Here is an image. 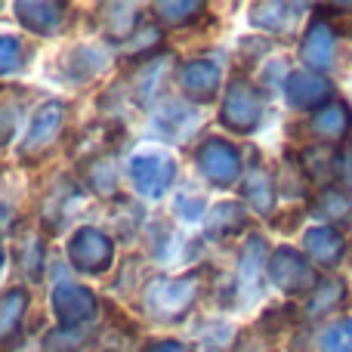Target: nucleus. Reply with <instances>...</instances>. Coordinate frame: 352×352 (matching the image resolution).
I'll list each match as a JSON object with an SVG mask.
<instances>
[{"mask_svg":"<svg viewBox=\"0 0 352 352\" xmlns=\"http://www.w3.org/2000/svg\"><path fill=\"white\" fill-rule=\"evenodd\" d=\"M62 124H65V102H59V99L43 102L28 124V133H25L22 146H19V158L22 161L41 158V155L53 146L56 136L62 133Z\"/></svg>","mask_w":352,"mask_h":352,"instance_id":"obj_6","label":"nucleus"},{"mask_svg":"<svg viewBox=\"0 0 352 352\" xmlns=\"http://www.w3.org/2000/svg\"><path fill=\"white\" fill-rule=\"evenodd\" d=\"M43 256H47V244H43L41 235H22V244H19V260H22V269L31 281L43 278Z\"/></svg>","mask_w":352,"mask_h":352,"instance_id":"obj_24","label":"nucleus"},{"mask_svg":"<svg viewBox=\"0 0 352 352\" xmlns=\"http://www.w3.org/2000/svg\"><path fill=\"white\" fill-rule=\"evenodd\" d=\"M223 72L213 59H192L179 68V87L192 102H213L219 93Z\"/></svg>","mask_w":352,"mask_h":352,"instance_id":"obj_10","label":"nucleus"},{"mask_svg":"<svg viewBox=\"0 0 352 352\" xmlns=\"http://www.w3.org/2000/svg\"><path fill=\"white\" fill-rule=\"evenodd\" d=\"M105 65H109V53H105L102 47H93V43L72 47L65 53V78L68 80H87L102 72Z\"/></svg>","mask_w":352,"mask_h":352,"instance_id":"obj_17","label":"nucleus"},{"mask_svg":"<svg viewBox=\"0 0 352 352\" xmlns=\"http://www.w3.org/2000/svg\"><path fill=\"white\" fill-rule=\"evenodd\" d=\"M343 124H346V111L343 109H331V111H322L318 118H312V127H316L322 136H334L337 127L343 130Z\"/></svg>","mask_w":352,"mask_h":352,"instance_id":"obj_32","label":"nucleus"},{"mask_svg":"<svg viewBox=\"0 0 352 352\" xmlns=\"http://www.w3.org/2000/svg\"><path fill=\"white\" fill-rule=\"evenodd\" d=\"M173 213H179L182 219H198L201 213H204V195L179 192L173 201Z\"/></svg>","mask_w":352,"mask_h":352,"instance_id":"obj_30","label":"nucleus"},{"mask_svg":"<svg viewBox=\"0 0 352 352\" xmlns=\"http://www.w3.org/2000/svg\"><path fill=\"white\" fill-rule=\"evenodd\" d=\"M25 312H28V291L25 287H10L0 294V343L19 334Z\"/></svg>","mask_w":352,"mask_h":352,"instance_id":"obj_19","label":"nucleus"},{"mask_svg":"<svg viewBox=\"0 0 352 352\" xmlns=\"http://www.w3.org/2000/svg\"><path fill=\"white\" fill-rule=\"evenodd\" d=\"M19 59H22V43H19V37L0 34V74L12 72V68L19 65Z\"/></svg>","mask_w":352,"mask_h":352,"instance_id":"obj_31","label":"nucleus"},{"mask_svg":"<svg viewBox=\"0 0 352 352\" xmlns=\"http://www.w3.org/2000/svg\"><path fill=\"white\" fill-rule=\"evenodd\" d=\"M254 16H250V22L254 25H260V28H269V31H278V28H287V25L294 22V19H281L278 12H285V6H278V3H266V6H254Z\"/></svg>","mask_w":352,"mask_h":352,"instance_id":"obj_29","label":"nucleus"},{"mask_svg":"<svg viewBox=\"0 0 352 352\" xmlns=\"http://www.w3.org/2000/svg\"><path fill=\"white\" fill-rule=\"evenodd\" d=\"M198 297H201L198 275H179V278L158 275V278H152L142 287V306L158 322H179Z\"/></svg>","mask_w":352,"mask_h":352,"instance_id":"obj_1","label":"nucleus"},{"mask_svg":"<svg viewBox=\"0 0 352 352\" xmlns=\"http://www.w3.org/2000/svg\"><path fill=\"white\" fill-rule=\"evenodd\" d=\"M263 256H266L263 241H248V248H244V254H241V272H238V297H244V291H248L250 297L256 294Z\"/></svg>","mask_w":352,"mask_h":352,"instance_id":"obj_21","label":"nucleus"},{"mask_svg":"<svg viewBox=\"0 0 352 352\" xmlns=\"http://www.w3.org/2000/svg\"><path fill=\"white\" fill-rule=\"evenodd\" d=\"M87 346V337L78 328H59L43 337V352H80Z\"/></svg>","mask_w":352,"mask_h":352,"instance_id":"obj_27","label":"nucleus"},{"mask_svg":"<svg viewBox=\"0 0 352 352\" xmlns=\"http://www.w3.org/2000/svg\"><path fill=\"white\" fill-rule=\"evenodd\" d=\"M80 173H84V182H87V188H90L93 195H102V198L118 195V186H121V170H118V161L111 158V155L80 164Z\"/></svg>","mask_w":352,"mask_h":352,"instance_id":"obj_18","label":"nucleus"},{"mask_svg":"<svg viewBox=\"0 0 352 352\" xmlns=\"http://www.w3.org/2000/svg\"><path fill=\"white\" fill-rule=\"evenodd\" d=\"M99 12H102V16H99V22H102V31L115 43H127L130 37L140 31V22H142L140 12L142 10L136 3H105Z\"/></svg>","mask_w":352,"mask_h":352,"instance_id":"obj_14","label":"nucleus"},{"mask_svg":"<svg viewBox=\"0 0 352 352\" xmlns=\"http://www.w3.org/2000/svg\"><path fill=\"white\" fill-rule=\"evenodd\" d=\"M198 161V170L213 182V186H232V182L241 179V152H238L232 142L210 136L198 146L195 152Z\"/></svg>","mask_w":352,"mask_h":352,"instance_id":"obj_5","label":"nucleus"},{"mask_svg":"<svg viewBox=\"0 0 352 352\" xmlns=\"http://www.w3.org/2000/svg\"><path fill=\"white\" fill-rule=\"evenodd\" d=\"M68 260H72V266L78 272L102 275L115 260V241L105 232L93 229V226H80L68 238Z\"/></svg>","mask_w":352,"mask_h":352,"instance_id":"obj_4","label":"nucleus"},{"mask_svg":"<svg viewBox=\"0 0 352 352\" xmlns=\"http://www.w3.org/2000/svg\"><path fill=\"white\" fill-rule=\"evenodd\" d=\"M12 226V207L0 204V238H3V232Z\"/></svg>","mask_w":352,"mask_h":352,"instance_id":"obj_35","label":"nucleus"},{"mask_svg":"<svg viewBox=\"0 0 352 352\" xmlns=\"http://www.w3.org/2000/svg\"><path fill=\"white\" fill-rule=\"evenodd\" d=\"M80 201V192H78V186L74 182H68V179H59L53 186V192H50V198L43 201V217L50 219V226H59L65 217H72V207Z\"/></svg>","mask_w":352,"mask_h":352,"instance_id":"obj_20","label":"nucleus"},{"mask_svg":"<svg viewBox=\"0 0 352 352\" xmlns=\"http://www.w3.org/2000/svg\"><path fill=\"white\" fill-rule=\"evenodd\" d=\"M152 10L158 12L161 25H167V28H182V25L198 19V12L204 10V3H155Z\"/></svg>","mask_w":352,"mask_h":352,"instance_id":"obj_26","label":"nucleus"},{"mask_svg":"<svg viewBox=\"0 0 352 352\" xmlns=\"http://www.w3.org/2000/svg\"><path fill=\"white\" fill-rule=\"evenodd\" d=\"M331 34H324L322 28H312L306 34V43H303V56L312 62V65H324L331 59Z\"/></svg>","mask_w":352,"mask_h":352,"instance_id":"obj_28","label":"nucleus"},{"mask_svg":"<svg viewBox=\"0 0 352 352\" xmlns=\"http://www.w3.org/2000/svg\"><path fill=\"white\" fill-rule=\"evenodd\" d=\"M306 248H309V254L316 256L318 263L334 266V260H337V254L343 250V244L331 229H312L309 235H306Z\"/></svg>","mask_w":352,"mask_h":352,"instance_id":"obj_25","label":"nucleus"},{"mask_svg":"<svg viewBox=\"0 0 352 352\" xmlns=\"http://www.w3.org/2000/svg\"><path fill=\"white\" fill-rule=\"evenodd\" d=\"M118 146H121V127H118V121H96L78 133V140L72 142V155H74V161L87 164V161L111 155Z\"/></svg>","mask_w":352,"mask_h":352,"instance_id":"obj_9","label":"nucleus"},{"mask_svg":"<svg viewBox=\"0 0 352 352\" xmlns=\"http://www.w3.org/2000/svg\"><path fill=\"white\" fill-rule=\"evenodd\" d=\"M53 309H56V316H59L62 328H80V324L90 322L99 312V297L84 285L62 281L53 291Z\"/></svg>","mask_w":352,"mask_h":352,"instance_id":"obj_7","label":"nucleus"},{"mask_svg":"<svg viewBox=\"0 0 352 352\" xmlns=\"http://www.w3.org/2000/svg\"><path fill=\"white\" fill-rule=\"evenodd\" d=\"M65 3H16V16L34 34H56V31L65 25Z\"/></svg>","mask_w":352,"mask_h":352,"instance_id":"obj_13","label":"nucleus"},{"mask_svg":"<svg viewBox=\"0 0 352 352\" xmlns=\"http://www.w3.org/2000/svg\"><path fill=\"white\" fill-rule=\"evenodd\" d=\"M269 278H272L281 291L297 294L312 285V269L300 254L281 248V250H275L272 260H269Z\"/></svg>","mask_w":352,"mask_h":352,"instance_id":"obj_11","label":"nucleus"},{"mask_svg":"<svg viewBox=\"0 0 352 352\" xmlns=\"http://www.w3.org/2000/svg\"><path fill=\"white\" fill-rule=\"evenodd\" d=\"M241 195L256 213H266L272 210V201H275V192H272V179H269L266 167H260L256 161V152H254V161L248 164V173L241 179Z\"/></svg>","mask_w":352,"mask_h":352,"instance_id":"obj_16","label":"nucleus"},{"mask_svg":"<svg viewBox=\"0 0 352 352\" xmlns=\"http://www.w3.org/2000/svg\"><path fill=\"white\" fill-rule=\"evenodd\" d=\"M146 352H192V349L179 340H155L146 346Z\"/></svg>","mask_w":352,"mask_h":352,"instance_id":"obj_34","label":"nucleus"},{"mask_svg":"<svg viewBox=\"0 0 352 352\" xmlns=\"http://www.w3.org/2000/svg\"><path fill=\"white\" fill-rule=\"evenodd\" d=\"M16 124H19L16 102H0V148L16 136Z\"/></svg>","mask_w":352,"mask_h":352,"instance_id":"obj_33","label":"nucleus"},{"mask_svg":"<svg viewBox=\"0 0 352 352\" xmlns=\"http://www.w3.org/2000/svg\"><path fill=\"white\" fill-rule=\"evenodd\" d=\"M130 179L142 198H161L176 179V161L164 148L148 146L130 158Z\"/></svg>","mask_w":352,"mask_h":352,"instance_id":"obj_2","label":"nucleus"},{"mask_svg":"<svg viewBox=\"0 0 352 352\" xmlns=\"http://www.w3.org/2000/svg\"><path fill=\"white\" fill-rule=\"evenodd\" d=\"M324 93H328V84L324 80H318L316 74H306V72H300V74H294L291 80H287V99H291L294 105H312V102H318V99H324Z\"/></svg>","mask_w":352,"mask_h":352,"instance_id":"obj_22","label":"nucleus"},{"mask_svg":"<svg viewBox=\"0 0 352 352\" xmlns=\"http://www.w3.org/2000/svg\"><path fill=\"white\" fill-rule=\"evenodd\" d=\"M142 207L130 198H118V210L111 213V226H115V235L121 241H130L136 232L142 229Z\"/></svg>","mask_w":352,"mask_h":352,"instance_id":"obj_23","label":"nucleus"},{"mask_svg":"<svg viewBox=\"0 0 352 352\" xmlns=\"http://www.w3.org/2000/svg\"><path fill=\"white\" fill-rule=\"evenodd\" d=\"M248 226V210H244L241 201H219L210 213H207V235L223 241L232 238Z\"/></svg>","mask_w":352,"mask_h":352,"instance_id":"obj_15","label":"nucleus"},{"mask_svg":"<svg viewBox=\"0 0 352 352\" xmlns=\"http://www.w3.org/2000/svg\"><path fill=\"white\" fill-rule=\"evenodd\" d=\"M155 124H158V130L170 142H182L186 136H192L195 130H198L201 115L188 102H182V99H167V102L161 105V111L155 115Z\"/></svg>","mask_w":352,"mask_h":352,"instance_id":"obj_12","label":"nucleus"},{"mask_svg":"<svg viewBox=\"0 0 352 352\" xmlns=\"http://www.w3.org/2000/svg\"><path fill=\"white\" fill-rule=\"evenodd\" d=\"M263 115V99L256 87L244 78H235L223 96V109H219V121L229 127L232 133H250L260 124Z\"/></svg>","mask_w":352,"mask_h":352,"instance_id":"obj_3","label":"nucleus"},{"mask_svg":"<svg viewBox=\"0 0 352 352\" xmlns=\"http://www.w3.org/2000/svg\"><path fill=\"white\" fill-rule=\"evenodd\" d=\"M0 263H3V250H0Z\"/></svg>","mask_w":352,"mask_h":352,"instance_id":"obj_36","label":"nucleus"},{"mask_svg":"<svg viewBox=\"0 0 352 352\" xmlns=\"http://www.w3.org/2000/svg\"><path fill=\"white\" fill-rule=\"evenodd\" d=\"M173 72V53H155L140 62L133 74H130V96L140 105H148L164 93L167 80Z\"/></svg>","mask_w":352,"mask_h":352,"instance_id":"obj_8","label":"nucleus"}]
</instances>
